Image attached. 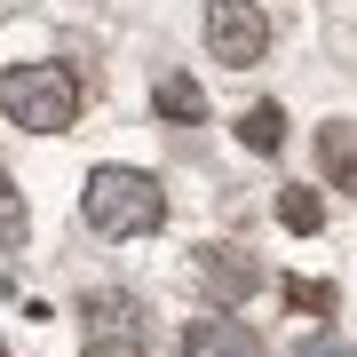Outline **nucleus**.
Wrapping results in <instances>:
<instances>
[{"mask_svg": "<svg viewBox=\"0 0 357 357\" xmlns=\"http://www.w3.org/2000/svg\"><path fill=\"white\" fill-rule=\"evenodd\" d=\"M79 222H88L96 238H143V230L167 222V191L143 167H96V175L79 183Z\"/></svg>", "mask_w": 357, "mask_h": 357, "instance_id": "f257e3e1", "label": "nucleus"}, {"mask_svg": "<svg viewBox=\"0 0 357 357\" xmlns=\"http://www.w3.org/2000/svg\"><path fill=\"white\" fill-rule=\"evenodd\" d=\"M79 103H88V88H79L72 64H16L8 79H0V112H8L24 135H64L79 119Z\"/></svg>", "mask_w": 357, "mask_h": 357, "instance_id": "f03ea898", "label": "nucleus"}, {"mask_svg": "<svg viewBox=\"0 0 357 357\" xmlns=\"http://www.w3.org/2000/svg\"><path fill=\"white\" fill-rule=\"evenodd\" d=\"M79 349L88 357H143L151 349V326H143V302L119 286H103L79 302Z\"/></svg>", "mask_w": 357, "mask_h": 357, "instance_id": "7ed1b4c3", "label": "nucleus"}, {"mask_svg": "<svg viewBox=\"0 0 357 357\" xmlns=\"http://www.w3.org/2000/svg\"><path fill=\"white\" fill-rule=\"evenodd\" d=\"M206 48H215V64L246 72L270 56V16L255 0H206Z\"/></svg>", "mask_w": 357, "mask_h": 357, "instance_id": "20e7f679", "label": "nucleus"}, {"mask_svg": "<svg viewBox=\"0 0 357 357\" xmlns=\"http://www.w3.org/2000/svg\"><path fill=\"white\" fill-rule=\"evenodd\" d=\"M199 278H206V294H215L222 310H238L246 294H262V262L246 255V246H206V262H199Z\"/></svg>", "mask_w": 357, "mask_h": 357, "instance_id": "39448f33", "label": "nucleus"}, {"mask_svg": "<svg viewBox=\"0 0 357 357\" xmlns=\"http://www.w3.org/2000/svg\"><path fill=\"white\" fill-rule=\"evenodd\" d=\"M183 357H270V349L246 318H191L183 326Z\"/></svg>", "mask_w": 357, "mask_h": 357, "instance_id": "423d86ee", "label": "nucleus"}, {"mask_svg": "<svg viewBox=\"0 0 357 357\" xmlns=\"http://www.w3.org/2000/svg\"><path fill=\"white\" fill-rule=\"evenodd\" d=\"M318 167L342 199H357V119H326L318 128Z\"/></svg>", "mask_w": 357, "mask_h": 357, "instance_id": "0eeeda50", "label": "nucleus"}, {"mask_svg": "<svg viewBox=\"0 0 357 357\" xmlns=\"http://www.w3.org/2000/svg\"><path fill=\"white\" fill-rule=\"evenodd\" d=\"M151 112L175 119V128H191V119H206V88H199L191 72H159L151 79Z\"/></svg>", "mask_w": 357, "mask_h": 357, "instance_id": "6e6552de", "label": "nucleus"}, {"mask_svg": "<svg viewBox=\"0 0 357 357\" xmlns=\"http://www.w3.org/2000/svg\"><path fill=\"white\" fill-rule=\"evenodd\" d=\"M24 230H32V206H24V191H16V175L0 167V255L24 246Z\"/></svg>", "mask_w": 357, "mask_h": 357, "instance_id": "1a4fd4ad", "label": "nucleus"}, {"mask_svg": "<svg viewBox=\"0 0 357 357\" xmlns=\"http://www.w3.org/2000/svg\"><path fill=\"white\" fill-rule=\"evenodd\" d=\"M238 143H246V151H278V143H286V112H278V103H246Z\"/></svg>", "mask_w": 357, "mask_h": 357, "instance_id": "9d476101", "label": "nucleus"}, {"mask_svg": "<svg viewBox=\"0 0 357 357\" xmlns=\"http://www.w3.org/2000/svg\"><path fill=\"white\" fill-rule=\"evenodd\" d=\"M278 222L310 238V230H326V199L310 191V183H294V191H278Z\"/></svg>", "mask_w": 357, "mask_h": 357, "instance_id": "9b49d317", "label": "nucleus"}, {"mask_svg": "<svg viewBox=\"0 0 357 357\" xmlns=\"http://www.w3.org/2000/svg\"><path fill=\"white\" fill-rule=\"evenodd\" d=\"M286 302L310 310V318H333V310H342V294H333L326 278H286Z\"/></svg>", "mask_w": 357, "mask_h": 357, "instance_id": "f8f14e48", "label": "nucleus"}, {"mask_svg": "<svg viewBox=\"0 0 357 357\" xmlns=\"http://www.w3.org/2000/svg\"><path fill=\"white\" fill-rule=\"evenodd\" d=\"M294 357H357V349L342 342V333H310V342H302V349H294Z\"/></svg>", "mask_w": 357, "mask_h": 357, "instance_id": "ddd939ff", "label": "nucleus"}, {"mask_svg": "<svg viewBox=\"0 0 357 357\" xmlns=\"http://www.w3.org/2000/svg\"><path fill=\"white\" fill-rule=\"evenodd\" d=\"M0 357H8V349H0Z\"/></svg>", "mask_w": 357, "mask_h": 357, "instance_id": "4468645a", "label": "nucleus"}]
</instances>
